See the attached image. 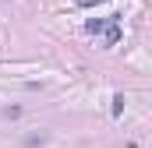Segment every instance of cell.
I'll return each mask as SVG.
<instances>
[{"label": "cell", "instance_id": "3957f363", "mask_svg": "<svg viewBox=\"0 0 152 148\" xmlns=\"http://www.w3.org/2000/svg\"><path fill=\"white\" fill-rule=\"evenodd\" d=\"M124 102H127L124 95H113V116H120V113H124Z\"/></svg>", "mask_w": 152, "mask_h": 148}, {"label": "cell", "instance_id": "277c9868", "mask_svg": "<svg viewBox=\"0 0 152 148\" xmlns=\"http://www.w3.org/2000/svg\"><path fill=\"white\" fill-rule=\"evenodd\" d=\"M81 7H92V4H103V0H78Z\"/></svg>", "mask_w": 152, "mask_h": 148}, {"label": "cell", "instance_id": "7a4b0ae2", "mask_svg": "<svg viewBox=\"0 0 152 148\" xmlns=\"http://www.w3.org/2000/svg\"><path fill=\"white\" fill-rule=\"evenodd\" d=\"M85 28H88V32H92V36H96V32H103V28H106V21H103V18H92V21H88V25H85Z\"/></svg>", "mask_w": 152, "mask_h": 148}, {"label": "cell", "instance_id": "6da1fadb", "mask_svg": "<svg viewBox=\"0 0 152 148\" xmlns=\"http://www.w3.org/2000/svg\"><path fill=\"white\" fill-rule=\"evenodd\" d=\"M120 42V25H117V18L110 21V28H106V46H117Z\"/></svg>", "mask_w": 152, "mask_h": 148}]
</instances>
